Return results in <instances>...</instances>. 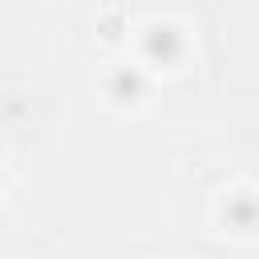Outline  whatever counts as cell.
<instances>
[{
	"instance_id": "obj_1",
	"label": "cell",
	"mask_w": 259,
	"mask_h": 259,
	"mask_svg": "<svg viewBox=\"0 0 259 259\" xmlns=\"http://www.w3.org/2000/svg\"><path fill=\"white\" fill-rule=\"evenodd\" d=\"M174 49H178V40H174V32H170V28H154V32H150V53H154V57H158V53H162V57H170Z\"/></svg>"
}]
</instances>
